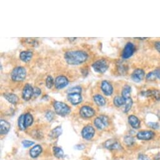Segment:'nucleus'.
<instances>
[{"instance_id":"obj_1","label":"nucleus","mask_w":160,"mask_h":160,"mask_svg":"<svg viewBox=\"0 0 160 160\" xmlns=\"http://www.w3.org/2000/svg\"><path fill=\"white\" fill-rule=\"evenodd\" d=\"M67 64L77 65L84 62L87 59V54L81 50L68 51L64 55Z\"/></svg>"},{"instance_id":"obj_2","label":"nucleus","mask_w":160,"mask_h":160,"mask_svg":"<svg viewBox=\"0 0 160 160\" xmlns=\"http://www.w3.org/2000/svg\"><path fill=\"white\" fill-rule=\"evenodd\" d=\"M54 107L55 112L61 116H65L70 112V107L62 102H54Z\"/></svg>"},{"instance_id":"obj_3","label":"nucleus","mask_w":160,"mask_h":160,"mask_svg":"<svg viewBox=\"0 0 160 160\" xmlns=\"http://www.w3.org/2000/svg\"><path fill=\"white\" fill-rule=\"evenodd\" d=\"M26 76L25 68L22 67H18L13 70L11 74V79L16 82H20L25 80Z\"/></svg>"},{"instance_id":"obj_4","label":"nucleus","mask_w":160,"mask_h":160,"mask_svg":"<svg viewBox=\"0 0 160 160\" xmlns=\"http://www.w3.org/2000/svg\"><path fill=\"white\" fill-rule=\"evenodd\" d=\"M109 67L108 63L105 59H101L96 61L92 64V68L94 70L98 73H104Z\"/></svg>"},{"instance_id":"obj_5","label":"nucleus","mask_w":160,"mask_h":160,"mask_svg":"<svg viewBox=\"0 0 160 160\" xmlns=\"http://www.w3.org/2000/svg\"><path fill=\"white\" fill-rule=\"evenodd\" d=\"M94 124L98 129L103 130L109 125V119L106 116H100L94 120Z\"/></svg>"},{"instance_id":"obj_6","label":"nucleus","mask_w":160,"mask_h":160,"mask_svg":"<svg viewBox=\"0 0 160 160\" xmlns=\"http://www.w3.org/2000/svg\"><path fill=\"white\" fill-rule=\"evenodd\" d=\"M135 51L134 45L131 42L128 43L123 50L122 57L124 59H127L132 56Z\"/></svg>"},{"instance_id":"obj_7","label":"nucleus","mask_w":160,"mask_h":160,"mask_svg":"<svg viewBox=\"0 0 160 160\" xmlns=\"http://www.w3.org/2000/svg\"><path fill=\"white\" fill-rule=\"evenodd\" d=\"M155 136V133L152 131H142L137 134V138L142 141H149Z\"/></svg>"},{"instance_id":"obj_8","label":"nucleus","mask_w":160,"mask_h":160,"mask_svg":"<svg viewBox=\"0 0 160 160\" xmlns=\"http://www.w3.org/2000/svg\"><path fill=\"white\" fill-rule=\"evenodd\" d=\"M95 134V130L91 126H86L82 131V136L83 138L86 140H90L92 139Z\"/></svg>"},{"instance_id":"obj_9","label":"nucleus","mask_w":160,"mask_h":160,"mask_svg":"<svg viewBox=\"0 0 160 160\" xmlns=\"http://www.w3.org/2000/svg\"><path fill=\"white\" fill-rule=\"evenodd\" d=\"M33 95V88L29 84H26L22 92V98L25 101H29Z\"/></svg>"},{"instance_id":"obj_10","label":"nucleus","mask_w":160,"mask_h":160,"mask_svg":"<svg viewBox=\"0 0 160 160\" xmlns=\"http://www.w3.org/2000/svg\"><path fill=\"white\" fill-rule=\"evenodd\" d=\"M145 71L141 68H137L131 74V79L135 82L139 83L141 82L145 77Z\"/></svg>"},{"instance_id":"obj_11","label":"nucleus","mask_w":160,"mask_h":160,"mask_svg":"<svg viewBox=\"0 0 160 160\" xmlns=\"http://www.w3.org/2000/svg\"><path fill=\"white\" fill-rule=\"evenodd\" d=\"M80 114H81V116L82 117L84 118H90L94 116L95 111L92 107L87 106H84L81 108V110H80Z\"/></svg>"},{"instance_id":"obj_12","label":"nucleus","mask_w":160,"mask_h":160,"mask_svg":"<svg viewBox=\"0 0 160 160\" xmlns=\"http://www.w3.org/2000/svg\"><path fill=\"white\" fill-rule=\"evenodd\" d=\"M104 146L106 148L110 150H120L121 149L122 147L120 142H119L116 139H108L104 143Z\"/></svg>"},{"instance_id":"obj_13","label":"nucleus","mask_w":160,"mask_h":160,"mask_svg":"<svg viewBox=\"0 0 160 160\" xmlns=\"http://www.w3.org/2000/svg\"><path fill=\"white\" fill-rule=\"evenodd\" d=\"M68 84V81L66 77L60 76L55 80V86L57 89H62L65 87Z\"/></svg>"},{"instance_id":"obj_14","label":"nucleus","mask_w":160,"mask_h":160,"mask_svg":"<svg viewBox=\"0 0 160 160\" xmlns=\"http://www.w3.org/2000/svg\"><path fill=\"white\" fill-rule=\"evenodd\" d=\"M67 99L68 101H69L73 105H77L80 104L82 100L81 94H79V93L68 94Z\"/></svg>"},{"instance_id":"obj_15","label":"nucleus","mask_w":160,"mask_h":160,"mask_svg":"<svg viewBox=\"0 0 160 160\" xmlns=\"http://www.w3.org/2000/svg\"><path fill=\"white\" fill-rule=\"evenodd\" d=\"M101 89L103 93L107 96H110L113 93V87L112 85L107 81H103L102 82Z\"/></svg>"},{"instance_id":"obj_16","label":"nucleus","mask_w":160,"mask_h":160,"mask_svg":"<svg viewBox=\"0 0 160 160\" xmlns=\"http://www.w3.org/2000/svg\"><path fill=\"white\" fill-rule=\"evenodd\" d=\"M141 95L145 97H153L158 101L160 99V91L157 89L148 90L145 92H142Z\"/></svg>"},{"instance_id":"obj_17","label":"nucleus","mask_w":160,"mask_h":160,"mask_svg":"<svg viewBox=\"0 0 160 160\" xmlns=\"http://www.w3.org/2000/svg\"><path fill=\"white\" fill-rule=\"evenodd\" d=\"M10 129V124L5 120L1 119L0 121V133L1 135L7 134Z\"/></svg>"},{"instance_id":"obj_18","label":"nucleus","mask_w":160,"mask_h":160,"mask_svg":"<svg viewBox=\"0 0 160 160\" xmlns=\"http://www.w3.org/2000/svg\"><path fill=\"white\" fill-rule=\"evenodd\" d=\"M128 122L131 126L134 129H138L140 127V121L134 115H131L128 117Z\"/></svg>"},{"instance_id":"obj_19","label":"nucleus","mask_w":160,"mask_h":160,"mask_svg":"<svg viewBox=\"0 0 160 160\" xmlns=\"http://www.w3.org/2000/svg\"><path fill=\"white\" fill-rule=\"evenodd\" d=\"M3 96L7 101L13 104H16L19 101L18 97L12 93H5L3 94Z\"/></svg>"},{"instance_id":"obj_20","label":"nucleus","mask_w":160,"mask_h":160,"mask_svg":"<svg viewBox=\"0 0 160 160\" xmlns=\"http://www.w3.org/2000/svg\"><path fill=\"white\" fill-rule=\"evenodd\" d=\"M42 152V146L40 145H36L34 147H33L30 150V155L32 158H35L40 155Z\"/></svg>"},{"instance_id":"obj_21","label":"nucleus","mask_w":160,"mask_h":160,"mask_svg":"<svg viewBox=\"0 0 160 160\" xmlns=\"http://www.w3.org/2000/svg\"><path fill=\"white\" fill-rule=\"evenodd\" d=\"M33 56V54L30 51H23L20 53V58L21 61L24 62H29Z\"/></svg>"},{"instance_id":"obj_22","label":"nucleus","mask_w":160,"mask_h":160,"mask_svg":"<svg viewBox=\"0 0 160 160\" xmlns=\"http://www.w3.org/2000/svg\"><path fill=\"white\" fill-rule=\"evenodd\" d=\"M94 101L96 104L99 106H104L106 104V99L102 95L100 94H96L94 96Z\"/></svg>"},{"instance_id":"obj_23","label":"nucleus","mask_w":160,"mask_h":160,"mask_svg":"<svg viewBox=\"0 0 160 160\" xmlns=\"http://www.w3.org/2000/svg\"><path fill=\"white\" fill-rule=\"evenodd\" d=\"M62 133V129L61 126H57L55 128L50 134V136L52 138H57Z\"/></svg>"},{"instance_id":"obj_24","label":"nucleus","mask_w":160,"mask_h":160,"mask_svg":"<svg viewBox=\"0 0 160 160\" xmlns=\"http://www.w3.org/2000/svg\"><path fill=\"white\" fill-rule=\"evenodd\" d=\"M131 87L129 85H125L122 90V97L124 99H127L131 98Z\"/></svg>"},{"instance_id":"obj_25","label":"nucleus","mask_w":160,"mask_h":160,"mask_svg":"<svg viewBox=\"0 0 160 160\" xmlns=\"http://www.w3.org/2000/svg\"><path fill=\"white\" fill-rule=\"evenodd\" d=\"M114 104L116 107H121L125 104V99L123 98V97L120 96H116L114 99Z\"/></svg>"},{"instance_id":"obj_26","label":"nucleus","mask_w":160,"mask_h":160,"mask_svg":"<svg viewBox=\"0 0 160 160\" xmlns=\"http://www.w3.org/2000/svg\"><path fill=\"white\" fill-rule=\"evenodd\" d=\"M33 122V118L32 114L30 113H26L25 114V126L26 128L32 124Z\"/></svg>"},{"instance_id":"obj_27","label":"nucleus","mask_w":160,"mask_h":160,"mask_svg":"<svg viewBox=\"0 0 160 160\" xmlns=\"http://www.w3.org/2000/svg\"><path fill=\"white\" fill-rule=\"evenodd\" d=\"M133 100L131 99V98H128L127 99H125V104H124V112H128L130 111L131 109V107L133 106Z\"/></svg>"},{"instance_id":"obj_28","label":"nucleus","mask_w":160,"mask_h":160,"mask_svg":"<svg viewBox=\"0 0 160 160\" xmlns=\"http://www.w3.org/2000/svg\"><path fill=\"white\" fill-rule=\"evenodd\" d=\"M54 151V155L58 158H62L64 155V153L63 151V150L61 149L59 147H54L53 148Z\"/></svg>"},{"instance_id":"obj_29","label":"nucleus","mask_w":160,"mask_h":160,"mask_svg":"<svg viewBox=\"0 0 160 160\" xmlns=\"http://www.w3.org/2000/svg\"><path fill=\"white\" fill-rule=\"evenodd\" d=\"M18 127L21 130H25L26 129L25 126V115L24 114H22L18 118Z\"/></svg>"},{"instance_id":"obj_30","label":"nucleus","mask_w":160,"mask_h":160,"mask_svg":"<svg viewBox=\"0 0 160 160\" xmlns=\"http://www.w3.org/2000/svg\"><path fill=\"white\" fill-rule=\"evenodd\" d=\"M124 142L128 146H132L134 143V138L131 136H126L124 138Z\"/></svg>"},{"instance_id":"obj_31","label":"nucleus","mask_w":160,"mask_h":160,"mask_svg":"<svg viewBox=\"0 0 160 160\" xmlns=\"http://www.w3.org/2000/svg\"><path fill=\"white\" fill-rule=\"evenodd\" d=\"M54 79L51 76H48L47 79H46V85L47 88L51 89L54 85Z\"/></svg>"},{"instance_id":"obj_32","label":"nucleus","mask_w":160,"mask_h":160,"mask_svg":"<svg viewBox=\"0 0 160 160\" xmlns=\"http://www.w3.org/2000/svg\"><path fill=\"white\" fill-rule=\"evenodd\" d=\"M81 92H82V88L79 86H76V87H72L68 90V94H72V93L81 94Z\"/></svg>"},{"instance_id":"obj_33","label":"nucleus","mask_w":160,"mask_h":160,"mask_svg":"<svg viewBox=\"0 0 160 160\" xmlns=\"http://www.w3.org/2000/svg\"><path fill=\"white\" fill-rule=\"evenodd\" d=\"M156 78L157 77L155 75V72H154V71L148 73L146 76V80L148 81H155Z\"/></svg>"},{"instance_id":"obj_34","label":"nucleus","mask_w":160,"mask_h":160,"mask_svg":"<svg viewBox=\"0 0 160 160\" xmlns=\"http://www.w3.org/2000/svg\"><path fill=\"white\" fill-rule=\"evenodd\" d=\"M42 91L38 87H34L33 88V98H37V97H38L41 94Z\"/></svg>"},{"instance_id":"obj_35","label":"nucleus","mask_w":160,"mask_h":160,"mask_svg":"<svg viewBox=\"0 0 160 160\" xmlns=\"http://www.w3.org/2000/svg\"><path fill=\"white\" fill-rule=\"evenodd\" d=\"M34 144H35V142H34L33 141H31L24 140V141H22V145L25 148H28V147L32 146Z\"/></svg>"},{"instance_id":"obj_36","label":"nucleus","mask_w":160,"mask_h":160,"mask_svg":"<svg viewBox=\"0 0 160 160\" xmlns=\"http://www.w3.org/2000/svg\"><path fill=\"white\" fill-rule=\"evenodd\" d=\"M148 126L150 128L153 129H158L159 128V125L157 123H154V122H150L148 123Z\"/></svg>"},{"instance_id":"obj_37","label":"nucleus","mask_w":160,"mask_h":160,"mask_svg":"<svg viewBox=\"0 0 160 160\" xmlns=\"http://www.w3.org/2000/svg\"><path fill=\"white\" fill-rule=\"evenodd\" d=\"M46 117L48 119V121H52L54 117V114L52 111H48L46 113Z\"/></svg>"},{"instance_id":"obj_38","label":"nucleus","mask_w":160,"mask_h":160,"mask_svg":"<svg viewBox=\"0 0 160 160\" xmlns=\"http://www.w3.org/2000/svg\"><path fill=\"white\" fill-rule=\"evenodd\" d=\"M138 160H151V159L143 154H140L138 156Z\"/></svg>"},{"instance_id":"obj_39","label":"nucleus","mask_w":160,"mask_h":160,"mask_svg":"<svg viewBox=\"0 0 160 160\" xmlns=\"http://www.w3.org/2000/svg\"><path fill=\"white\" fill-rule=\"evenodd\" d=\"M154 72H155L156 77L160 80V68H157V69L154 71Z\"/></svg>"},{"instance_id":"obj_40","label":"nucleus","mask_w":160,"mask_h":160,"mask_svg":"<svg viewBox=\"0 0 160 160\" xmlns=\"http://www.w3.org/2000/svg\"><path fill=\"white\" fill-rule=\"evenodd\" d=\"M155 48L160 53V42H156L155 44Z\"/></svg>"},{"instance_id":"obj_41","label":"nucleus","mask_w":160,"mask_h":160,"mask_svg":"<svg viewBox=\"0 0 160 160\" xmlns=\"http://www.w3.org/2000/svg\"><path fill=\"white\" fill-rule=\"evenodd\" d=\"M137 39H141V40H143V39H146V38H136Z\"/></svg>"},{"instance_id":"obj_42","label":"nucleus","mask_w":160,"mask_h":160,"mask_svg":"<svg viewBox=\"0 0 160 160\" xmlns=\"http://www.w3.org/2000/svg\"><path fill=\"white\" fill-rule=\"evenodd\" d=\"M159 119H160V117H159Z\"/></svg>"}]
</instances>
